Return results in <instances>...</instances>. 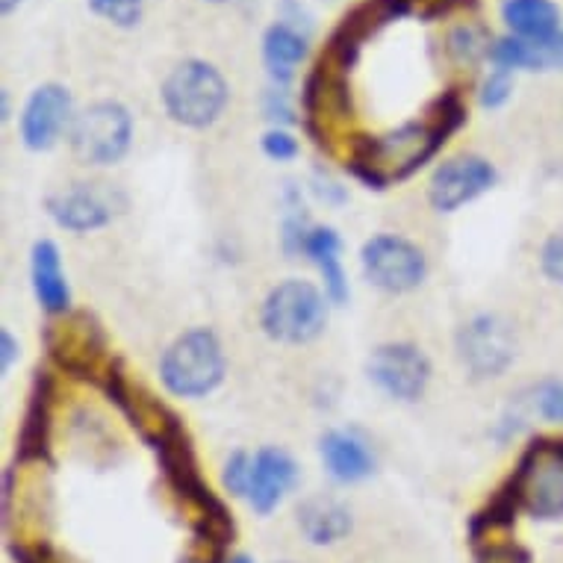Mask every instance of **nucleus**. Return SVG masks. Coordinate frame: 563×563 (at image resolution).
I'll list each match as a JSON object with an SVG mask.
<instances>
[{"mask_svg": "<svg viewBox=\"0 0 563 563\" xmlns=\"http://www.w3.org/2000/svg\"><path fill=\"white\" fill-rule=\"evenodd\" d=\"M463 121H466V107L461 95L443 92L428 103L426 115L419 121H407L380 136L354 139L349 159L351 172L372 189H387L389 184L407 180L443 148L445 139Z\"/></svg>", "mask_w": 563, "mask_h": 563, "instance_id": "f257e3e1", "label": "nucleus"}, {"mask_svg": "<svg viewBox=\"0 0 563 563\" xmlns=\"http://www.w3.org/2000/svg\"><path fill=\"white\" fill-rule=\"evenodd\" d=\"M501 493L531 519H563V440H534L528 445Z\"/></svg>", "mask_w": 563, "mask_h": 563, "instance_id": "f03ea898", "label": "nucleus"}, {"mask_svg": "<svg viewBox=\"0 0 563 563\" xmlns=\"http://www.w3.org/2000/svg\"><path fill=\"white\" fill-rule=\"evenodd\" d=\"M228 95L231 92L222 71L203 59H186L175 65L159 89L168 119L192 130L216 124L228 107Z\"/></svg>", "mask_w": 563, "mask_h": 563, "instance_id": "7ed1b4c3", "label": "nucleus"}, {"mask_svg": "<svg viewBox=\"0 0 563 563\" xmlns=\"http://www.w3.org/2000/svg\"><path fill=\"white\" fill-rule=\"evenodd\" d=\"M159 378L177 398H201L224 378L222 342L210 328L180 333L159 361Z\"/></svg>", "mask_w": 563, "mask_h": 563, "instance_id": "20e7f679", "label": "nucleus"}, {"mask_svg": "<svg viewBox=\"0 0 563 563\" xmlns=\"http://www.w3.org/2000/svg\"><path fill=\"white\" fill-rule=\"evenodd\" d=\"M328 301L322 289L310 280H284L263 301L260 324L275 342L305 345L316 340L328 324Z\"/></svg>", "mask_w": 563, "mask_h": 563, "instance_id": "39448f33", "label": "nucleus"}, {"mask_svg": "<svg viewBox=\"0 0 563 563\" xmlns=\"http://www.w3.org/2000/svg\"><path fill=\"white\" fill-rule=\"evenodd\" d=\"M133 119L124 103L98 101L71 124V148L89 166H112L130 148Z\"/></svg>", "mask_w": 563, "mask_h": 563, "instance_id": "423d86ee", "label": "nucleus"}, {"mask_svg": "<svg viewBox=\"0 0 563 563\" xmlns=\"http://www.w3.org/2000/svg\"><path fill=\"white\" fill-rule=\"evenodd\" d=\"M407 15H413L410 12V0H361V3H354L342 15L340 24L333 27L322 59H328V63L342 68V71H351V65L357 63L363 45L372 36H378L387 24L407 19Z\"/></svg>", "mask_w": 563, "mask_h": 563, "instance_id": "0eeeda50", "label": "nucleus"}, {"mask_svg": "<svg viewBox=\"0 0 563 563\" xmlns=\"http://www.w3.org/2000/svg\"><path fill=\"white\" fill-rule=\"evenodd\" d=\"M363 275L372 287H378L380 292L389 296H401L410 292L422 280H426L428 263L426 254L416 249L413 242L393 236V233H378L372 236L361 251Z\"/></svg>", "mask_w": 563, "mask_h": 563, "instance_id": "6e6552de", "label": "nucleus"}, {"mask_svg": "<svg viewBox=\"0 0 563 563\" xmlns=\"http://www.w3.org/2000/svg\"><path fill=\"white\" fill-rule=\"evenodd\" d=\"M45 342L51 357L77 378H95L101 372L107 336L89 313H65L59 322L47 324Z\"/></svg>", "mask_w": 563, "mask_h": 563, "instance_id": "1a4fd4ad", "label": "nucleus"}, {"mask_svg": "<svg viewBox=\"0 0 563 563\" xmlns=\"http://www.w3.org/2000/svg\"><path fill=\"white\" fill-rule=\"evenodd\" d=\"M457 351L472 378H499L517 357V340L499 316H475L457 333Z\"/></svg>", "mask_w": 563, "mask_h": 563, "instance_id": "9d476101", "label": "nucleus"}, {"mask_svg": "<svg viewBox=\"0 0 563 563\" xmlns=\"http://www.w3.org/2000/svg\"><path fill=\"white\" fill-rule=\"evenodd\" d=\"M366 372L372 384L396 401H416L431 380V363L422 349H416L410 342L378 345L372 351Z\"/></svg>", "mask_w": 563, "mask_h": 563, "instance_id": "9b49d317", "label": "nucleus"}, {"mask_svg": "<svg viewBox=\"0 0 563 563\" xmlns=\"http://www.w3.org/2000/svg\"><path fill=\"white\" fill-rule=\"evenodd\" d=\"M107 393L115 405L124 410V416L130 419V426L136 428L145 443H151L157 449L159 443H166L168 437L180 431V419H177L172 410H168L159 398H154L148 389H142L139 384L124 375V372L112 363V369L107 372Z\"/></svg>", "mask_w": 563, "mask_h": 563, "instance_id": "f8f14e48", "label": "nucleus"}, {"mask_svg": "<svg viewBox=\"0 0 563 563\" xmlns=\"http://www.w3.org/2000/svg\"><path fill=\"white\" fill-rule=\"evenodd\" d=\"M496 168L481 157H454L437 168L428 184V201L440 213H454L463 203L475 201L478 195L493 189Z\"/></svg>", "mask_w": 563, "mask_h": 563, "instance_id": "ddd939ff", "label": "nucleus"}, {"mask_svg": "<svg viewBox=\"0 0 563 563\" xmlns=\"http://www.w3.org/2000/svg\"><path fill=\"white\" fill-rule=\"evenodd\" d=\"M71 124H75V115H71L68 89L59 84L38 86L21 112V142L30 151L54 148L63 130H68Z\"/></svg>", "mask_w": 563, "mask_h": 563, "instance_id": "4468645a", "label": "nucleus"}, {"mask_svg": "<svg viewBox=\"0 0 563 563\" xmlns=\"http://www.w3.org/2000/svg\"><path fill=\"white\" fill-rule=\"evenodd\" d=\"M45 207L47 216L63 231L71 233H89L98 231V228H107L119 213L115 195L110 189L89 184H77L71 189H63V192L47 195Z\"/></svg>", "mask_w": 563, "mask_h": 563, "instance_id": "2eb2a0df", "label": "nucleus"}, {"mask_svg": "<svg viewBox=\"0 0 563 563\" xmlns=\"http://www.w3.org/2000/svg\"><path fill=\"white\" fill-rule=\"evenodd\" d=\"M296 481L298 466L284 449H260L254 454L249 496H245L251 510L260 517H268L284 501L289 489L296 487Z\"/></svg>", "mask_w": 563, "mask_h": 563, "instance_id": "dca6fc26", "label": "nucleus"}, {"mask_svg": "<svg viewBox=\"0 0 563 563\" xmlns=\"http://www.w3.org/2000/svg\"><path fill=\"white\" fill-rule=\"evenodd\" d=\"M489 63L505 71H563V30L543 42L505 36L489 47Z\"/></svg>", "mask_w": 563, "mask_h": 563, "instance_id": "f3484780", "label": "nucleus"}, {"mask_svg": "<svg viewBox=\"0 0 563 563\" xmlns=\"http://www.w3.org/2000/svg\"><path fill=\"white\" fill-rule=\"evenodd\" d=\"M319 452H322L328 475L340 484H357L375 472V457H372L369 445L363 443L354 431H328L322 437Z\"/></svg>", "mask_w": 563, "mask_h": 563, "instance_id": "a211bd4d", "label": "nucleus"}, {"mask_svg": "<svg viewBox=\"0 0 563 563\" xmlns=\"http://www.w3.org/2000/svg\"><path fill=\"white\" fill-rule=\"evenodd\" d=\"M33 292H36L42 310L51 316H65L71 307V292H68L59 249L51 240L33 245Z\"/></svg>", "mask_w": 563, "mask_h": 563, "instance_id": "6ab92c4d", "label": "nucleus"}, {"mask_svg": "<svg viewBox=\"0 0 563 563\" xmlns=\"http://www.w3.org/2000/svg\"><path fill=\"white\" fill-rule=\"evenodd\" d=\"M298 528L313 545L340 543L351 534V510L333 496H310L298 505Z\"/></svg>", "mask_w": 563, "mask_h": 563, "instance_id": "aec40b11", "label": "nucleus"}, {"mask_svg": "<svg viewBox=\"0 0 563 563\" xmlns=\"http://www.w3.org/2000/svg\"><path fill=\"white\" fill-rule=\"evenodd\" d=\"M307 56V36L301 30L289 27L284 21H275L263 33V63L272 77V84L284 86L296 77V68Z\"/></svg>", "mask_w": 563, "mask_h": 563, "instance_id": "412c9836", "label": "nucleus"}, {"mask_svg": "<svg viewBox=\"0 0 563 563\" xmlns=\"http://www.w3.org/2000/svg\"><path fill=\"white\" fill-rule=\"evenodd\" d=\"M51 396H54V380L47 372H38L36 387L30 396V407L24 413V426L19 437V461L36 463L47 454V431H51Z\"/></svg>", "mask_w": 563, "mask_h": 563, "instance_id": "4be33fe9", "label": "nucleus"}, {"mask_svg": "<svg viewBox=\"0 0 563 563\" xmlns=\"http://www.w3.org/2000/svg\"><path fill=\"white\" fill-rule=\"evenodd\" d=\"M501 19L517 38L543 42L561 33V10L554 0H505Z\"/></svg>", "mask_w": 563, "mask_h": 563, "instance_id": "5701e85b", "label": "nucleus"}, {"mask_svg": "<svg viewBox=\"0 0 563 563\" xmlns=\"http://www.w3.org/2000/svg\"><path fill=\"white\" fill-rule=\"evenodd\" d=\"M342 242L336 236V231L331 228H310L305 240V249L301 254L313 260L316 268L322 272L324 280V296L331 298L333 305H342L349 301V280H345V268H342L340 260Z\"/></svg>", "mask_w": 563, "mask_h": 563, "instance_id": "b1692460", "label": "nucleus"}, {"mask_svg": "<svg viewBox=\"0 0 563 563\" xmlns=\"http://www.w3.org/2000/svg\"><path fill=\"white\" fill-rule=\"evenodd\" d=\"M508 531L501 526H489L484 519H472L470 537L475 549V563H531V554L514 540H496V534Z\"/></svg>", "mask_w": 563, "mask_h": 563, "instance_id": "393cba45", "label": "nucleus"}, {"mask_svg": "<svg viewBox=\"0 0 563 563\" xmlns=\"http://www.w3.org/2000/svg\"><path fill=\"white\" fill-rule=\"evenodd\" d=\"M489 47H493L489 36L475 24H463L449 33V54L463 63H478L481 56H489Z\"/></svg>", "mask_w": 563, "mask_h": 563, "instance_id": "a878e982", "label": "nucleus"}, {"mask_svg": "<svg viewBox=\"0 0 563 563\" xmlns=\"http://www.w3.org/2000/svg\"><path fill=\"white\" fill-rule=\"evenodd\" d=\"M89 7L112 27H136L145 12V0H89Z\"/></svg>", "mask_w": 563, "mask_h": 563, "instance_id": "bb28decb", "label": "nucleus"}, {"mask_svg": "<svg viewBox=\"0 0 563 563\" xmlns=\"http://www.w3.org/2000/svg\"><path fill=\"white\" fill-rule=\"evenodd\" d=\"M514 92V71H505V68H496V71H489V77L481 84L478 101L484 110H499L505 107Z\"/></svg>", "mask_w": 563, "mask_h": 563, "instance_id": "cd10ccee", "label": "nucleus"}, {"mask_svg": "<svg viewBox=\"0 0 563 563\" xmlns=\"http://www.w3.org/2000/svg\"><path fill=\"white\" fill-rule=\"evenodd\" d=\"M534 410L549 422L563 426V384L561 380H543L534 387Z\"/></svg>", "mask_w": 563, "mask_h": 563, "instance_id": "c85d7f7f", "label": "nucleus"}, {"mask_svg": "<svg viewBox=\"0 0 563 563\" xmlns=\"http://www.w3.org/2000/svg\"><path fill=\"white\" fill-rule=\"evenodd\" d=\"M251 466H254V457L245 452L231 454V461L224 463V489L231 496H249V484H251Z\"/></svg>", "mask_w": 563, "mask_h": 563, "instance_id": "c756f323", "label": "nucleus"}, {"mask_svg": "<svg viewBox=\"0 0 563 563\" xmlns=\"http://www.w3.org/2000/svg\"><path fill=\"white\" fill-rule=\"evenodd\" d=\"M461 10H478V0H410V12L422 21H437Z\"/></svg>", "mask_w": 563, "mask_h": 563, "instance_id": "7c9ffc66", "label": "nucleus"}, {"mask_svg": "<svg viewBox=\"0 0 563 563\" xmlns=\"http://www.w3.org/2000/svg\"><path fill=\"white\" fill-rule=\"evenodd\" d=\"M263 154L275 163H289L298 157V139L284 128H272L263 136Z\"/></svg>", "mask_w": 563, "mask_h": 563, "instance_id": "2f4dec72", "label": "nucleus"}, {"mask_svg": "<svg viewBox=\"0 0 563 563\" xmlns=\"http://www.w3.org/2000/svg\"><path fill=\"white\" fill-rule=\"evenodd\" d=\"M540 268L552 284L563 287V233H554L545 240L543 251H540Z\"/></svg>", "mask_w": 563, "mask_h": 563, "instance_id": "473e14b6", "label": "nucleus"}, {"mask_svg": "<svg viewBox=\"0 0 563 563\" xmlns=\"http://www.w3.org/2000/svg\"><path fill=\"white\" fill-rule=\"evenodd\" d=\"M12 554L19 563H80L75 561L68 552H59L51 543H38V545H12Z\"/></svg>", "mask_w": 563, "mask_h": 563, "instance_id": "72a5a7b5", "label": "nucleus"}, {"mask_svg": "<svg viewBox=\"0 0 563 563\" xmlns=\"http://www.w3.org/2000/svg\"><path fill=\"white\" fill-rule=\"evenodd\" d=\"M263 110L272 121H280V124H289L292 121V107L287 101V89L284 86H272L266 92V103H263Z\"/></svg>", "mask_w": 563, "mask_h": 563, "instance_id": "f704fd0d", "label": "nucleus"}, {"mask_svg": "<svg viewBox=\"0 0 563 563\" xmlns=\"http://www.w3.org/2000/svg\"><path fill=\"white\" fill-rule=\"evenodd\" d=\"M15 357H19V342L12 340L10 331H3L0 333V369L10 372Z\"/></svg>", "mask_w": 563, "mask_h": 563, "instance_id": "c9c22d12", "label": "nucleus"}, {"mask_svg": "<svg viewBox=\"0 0 563 563\" xmlns=\"http://www.w3.org/2000/svg\"><path fill=\"white\" fill-rule=\"evenodd\" d=\"M19 3L21 0H0V12H3V15H12V12L19 10Z\"/></svg>", "mask_w": 563, "mask_h": 563, "instance_id": "e433bc0d", "label": "nucleus"}, {"mask_svg": "<svg viewBox=\"0 0 563 563\" xmlns=\"http://www.w3.org/2000/svg\"><path fill=\"white\" fill-rule=\"evenodd\" d=\"M224 563H254V561H251L249 554H233V558H228Z\"/></svg>", "mask_w": 563, "mask_h": 563, "instance_id": "4c0bfd02", "label": "nucleus"}, {"mask_svg": "<svg viewBox=\"0 0 563 563\" xmlns=\"http://www.w3.org/2000/svg\"><path fill=\"white\" fill-rule=\"evenodd\" d=\"M3 119H10V92L3 89Z\"/></svg>", "mask_w": 563, "mask_h": 563, "instance_id": "58836bf2", "label": "nucleus"}, {"mask_svg": "<svg viewBox=\"0 0 563 563\" xmlns=\"http://www.w3.org/2000/svg\"><path fill=\"white\" fill-rule=\"evenodd\" d=\"M180 563H224V561H210V558H184Z\"/></svg>", "mask_w": 563, "mask_h": 563, "instance_id": "ea45409f", "label": "nucleus"}, {"mask_svg": "<svg viewBox=\"0 0 563 563\" xmlns=\"http://www.w3.org/2000/svg\"><path fill=\"white\" fill-rule=\"evenodd\" d=\"M210 3H224V0H210Z\"/></svg>", "mask_w": 563, "mask_h": 563, "instance_id": "a19ab883", "label": "nucleus"}]
</instances>
